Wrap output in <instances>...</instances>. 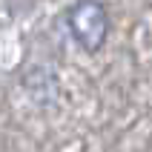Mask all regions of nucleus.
Segmentation results:
<instances>
[{"instance_id": "1", "label": "nucleus", "mask_w": 152, "mask_h": 152, "mask_svg": "<svg viewBox=\"0 0 152 152\" xmlns=\"http://www.w3.org/2000/svg\"><path fill=\"white\" fill-rule=\"evenodd\" d=\"M69 29H72V37L86 52L101 49L103 37H106V29H109L106 9L98 0H80V3H75L72 12H69Z\"/></svg>"}]
</instances>
